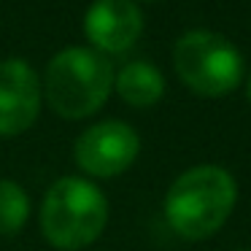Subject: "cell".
Wrapping results in <instances>:
<instances>
[{
  "mask_svg": "<svg viewBox=\"0 0 251 251\" xmlns=\"http://www.w3.org/2000/svg\"><path fill=\"white\" fill-rule=\"evenodd\" d=\"M116 92L125 103L135 105V108H149L154 105L165 92V78L149 62H127L114 78Z\"/></svg>",
  "mask_w": 251,
  "mask_h": 251,
  "instance_id": "8",
  "label": "cell"
},
{
  "mask_svg": "<svg viewBox=\"0 0 251 251\" xmlns=\"http://www.w3.org/2000/svg\"><path fill=\"white\" fill-rule=\"evenodd\" d=\"M41 111V78L25 60L0 62V138L25 132Z\"/></svg>",
  "mask_w": 251,
  "mask_h": 251,
  "instance_id": "6",
  "label": "cell"
},
{
  "mask_svg": "<svg viewBox=\"0 0 251 251\" xmlns=\"http://www.w3.org/2000/svg\"><path fill=\"white\" fill-rule=\"evenodd\" d=\"M30 216V197L17 181L0 178V235H14Z\"/></svg>",
  "mask_w": 251,
  "mask_h": 251,
  "instance_id": "9",
  "label": "cell"
},
{
  "mask_svg": "<svg viewBox=\"0 0 251 251\" xmlns=\"http://www.w3.org/2000/svg\"><path fill=\"white\" fill-rule=\"evenodd\" d=\"M114 68L105 54L87 46H68L51 57L44 76L46 103L62 119H84L108 100Z\"/></svg>",
  "mask_w": 251,
  "mask_h": 251,
  "instance_id": "2",
  "label": "cell"
},
{
  "mask_svg": "<svg viewBox=\"0 0 251 251\" xmlns=\"http://www.w3.org/2000/svg\"><path fill=\"white\" fill-rule=\"evenodd\" d=\"M238 200L235 178L216 165H197L173 181L165 197L168 224L189 240H202L222 229Z\"/></svg>",
  "mask_w": 251,
  "mask_h": 251,
  "instance_id": "1",
  "label": "cell"
},
{
  "mask_svg": "<svg viewBox=\"0 0 251 251\" xmlns=\"http://www.w3.org/2000/svg\"><path fill=\"white\" fill-rule=\"evenodd\" d=\"M143 17L135 0H95L84 14V33L100 54H122L138 41Z\"/></svg>",
  "mask_w": 251,
  "mask_h": 251,
  "instance_id": "7",
  "label": "cell"
},
{
  "mask_svg": "<svg viewBox=\"0 0 251 251\" xmlns=\"http://www.w3.org/2000/svg\"><path fill=\"white\" fill-rule=\"evenodd\" d=\"M178 78L202 98L229 95L243 78V57L224 35L211 30H189L173 46Z\"/></svg>",
  "mask_w": 251,
  "mask_h": 251,
  "instance_id": "4",
  "label": "cell"
},
{
  "mask_svg": "<svg viewBox=\"0 0 251 251\" xmlns=\"http://www.w3.org/2000/svg\"><path fill=\"white\" fill-rule=\"evenodd\" d=\"M105 222H108V202L95 184L68 176L49 186L41 208V229L54 249H87L103 235Z\"/></svg>",
  "mask_w": 251,
  "mask_h": 251,
  "instance_id": "3",
  "label": "cell"
},
{
  "mask_svg": "<svg viewBox=\"0 0 251 251\" xmlns=\"http://www.w3.org/2000/svg\"><path fill=\"white\" fill-rule=\"evenodd\" d=\"M141 151L138 132L125 122H100L92 125L76 141V162L84 173L95 178L119 176L135 162Z\"/></svg>",
  "mask_w": 251,
  "mask_h": 251,
  "instance_id": "5",
  "label": "cell"
},
{
  "mask_svg": "<svg viewBox=\"0 0 251 251\" xmlns=\"http://www.w3.org/2000/svg\"><path fill=\"white\" fill-rule=\"evenodd\" d=\"M249 100H251V78H249Z\"/></svg>",
  "mask_w": 251,
  "mask_h": 251,
  "instance_id": "10",
  "label": "cell"
}]
</instances>
